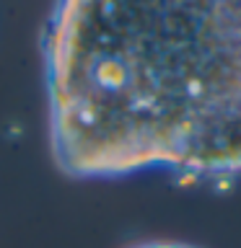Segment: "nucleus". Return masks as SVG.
Masks as SVG:
<instances>
[{
  "label": "nucleus",
  "instance_id": "nucleus-1",
  "mask_svg": "<svg viewBox=\"0 0 241 248\" xmlns=\"http://www.w3.org/2000/svg\"><path fill=\"white\" fill-rule=\"evenodd\" d=\"M42 60L65 176L241 178V0L54 3Z\"/></svg>",
  "mask_w": 241,
  "mask_h": 248
},
{
  "label": "nucleus",
  "instance_id": "nucleus-2",
  "mask_svg": "<svg viewBox=\"0 0 241 248\" xmlns=\"http://www.w3.org/2000/svg\"><path fill=\"white\" fill-rule=\"evenodd\" d=\"M130 248H197L189 243H179V240H145V243L130 246Z\"/></svg>",
  "mask_w": 241,
  "mask_h": 248
}]
</instances>
